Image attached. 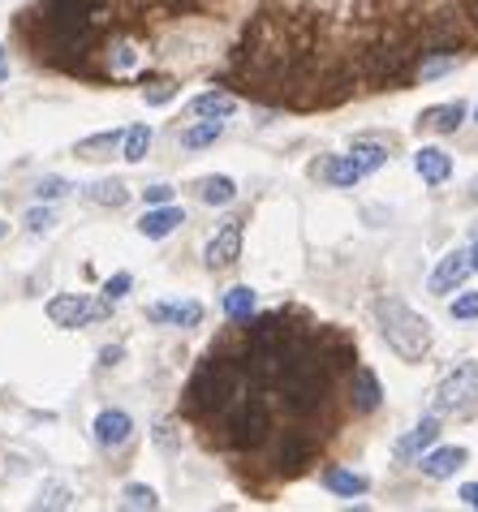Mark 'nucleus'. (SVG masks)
Returning a JSON list of instances; mask_svg holds the SVG:
<instances>
[{"instance_id": "30", "label": "nucleus", "mask_w": 478, "mask_h": 512, "mask_svg": "<svg viewBox=\"0 0 478 512\" xmlns=\"http://www.w3.org/2000/svg\"><path fill=\"white\" fill-rule=\"evenodd\" d=\"M39 508H69L74 504V496H69V487H61V482H52V487H44L39 491V499H35Z\"/></svg>"}, {"instance_id": "32", "label": "nucleus", "mask_w": 478, "mask_h": 512, "mask_svg": "<svg viewBox=\"0 0 478 512\" xmlns=\"http://www.w3.org/2000/svg\"><path fill=\"white\" fill-rule=\"evenodd\" d=\"M448 310H453V319H478V293H457Z\"/></svg>"}, {"instance_id": "2", "label": "nucleus", "mask_w": 478, "mask_h": 512, "mask_svg": "<svg viewBox=\"0 0 478 512\" xmlns=\"http://www.w3.org/2000/svg\"><path fill=\"white\" fill-rule=\"evenodd\" d=\"M246 379H250L246 362H233V358H207V362L194 370L190 392H185V397H190V409H194L198 418H212V413L224 418V409L242 397Z\"/></svg>"}, {"instance_id": "12", "label": "nucleus", "mask_w": 478, "mask_h": 512, "mask_svg": "<svg viewBox=\"0 0 478 512\" xmlns=\"http://www.w3.org/2000/svg\"><path fill=\"white\" fill-rule=\"evenodd\" d=\"M151 323H177V328H198L203 323V306L198 301H155L147 310Z\"/></svg>"}, {"instance_id": "5", "label": "nucleus", "mask_w": 478, "mask_h": 512, "mask_svg": "<svg viewBox=\"0 0 478 512\" xmlns=\"http://www.w3.org/2000/svg\"><path fill=\"white\" fill-rule=\"evenodd\" d=\"M435 405L448 413H465L470 405H478V362H465L444 375V383L435 388Z\"/></svg>"}, {"instance_id": "25", "label": "nucleus", "mask_w": 478, "mask_h": 512, "mask_svg": "<svg viewBox=\"0 0 478 512\" xmlns=\"http://www.w3.org/2000/svg\"><path fill=\"white\" fill-rule=\"evenodd\" d=\"M116 147H121V133L108 130V133H95V138H83V143H78V155H83V160H104V155Z\"/></svg>"}, {"instance_id": "15", "label": "nucleus", "mask_w": 478, "mask_h": 512, "mask_svg": "<svg viewBox=\"0 0 478 512\" xmlns=\"http://www.w3.org/2000/svg\"><path fill=\"white\" fill-rule=\"evenodd\" d=\"M177 224H185V212L182 207H173V202H164V207H151V212L138 220V232L151 237V241H160V237H168Z\"/></svg>"}, {"instance_id": "27", "label": "nucleus", "mask_w": 478, "mask_h": 512, "mask_svg": "<svg viewBox=\"0 0 478 512\" xmlns=\"http://www.w3.org/2000/svg\"><path fill=\"white\" fill-rule=\"evenodd\" d=\"M121 499H125V508H155V504H160V496H155L151 487H143V482H130V487L121 491Z\"/></svg>"}, {"instance_id": "36", "label": "nucleus", "mask_w": 478, "mask_h": 512, "mask_svg": "<svg viewBox=\"0 0 478 512\" xmlns=\"http://www.w3.org/2000/svg\"><path fill=\"white\" fill-rule=\"evenodd\" d=\"M143 199H147V207H164V202H173V185H147L143 190Z\"/></svg>"}, {"instance_id": "13", "label": "nucleus", "mask_w": 478, "mask_h": 512, "mask_svg": "<svg viewBox=\"0 0 478 512\" xmlns=\"http://www.w3.org/2000/svg\"><path fill=\"white\" fill-rule=\"evenodd\" d=\"M465 121V103H435L418 116V133H457Z\"/></svg>"}, {"instance_id": "28", "label": "nucleus", "mask_w": 478, "mask_h": 512, "mask_svg": "<svg viewBox=\"0 0 478 512\" xmlns=\"http://www.w3.org/2000/svg\"><path fill=\"white\" fill-rule=\"evenodd\" d=\"M453 69H457V56H431V61L418 65V78H423V83H435V78H444Z\"/></svg>"}, {"instance_id": "11", "label": "nucleus", "mask_w": 478, "mask_h": 512, "mask_svg": "<svg viewBox=\"0 0 478 512\" xmlns=\"http://www.w3.org/2000/svg\"><path fill=\"white\" fill-rule=\"evenodd\" d=\"M435 439H440V418H435V413H427V418H423V422H418V427H413L410 435L396 444V461H413V457H423V452H427Z\"/></svg>"}, {"instance_id": "22", "label": "nucleus", "mask_w": 478, "mask_h": 512, "mask_svg": "<svg viewBox=\"0 0 478 512\" xmlns=\"http://www.w3.org/2000/svg\"><path fill=\"white\" fill-rule=\"evenodd\" d=\"M224 314H229L233 323H246L250 314H254V289H246V284L229 289L224 293Z\"/></svg>"}, {"instance_id": "19", "label": "nucleus", "mask_w": 478, "mask_h": 512, "mask_svg": "<svg viewBox=\"0 0 478 512\" xmlns=\"http://www.w3.org/2000/svg\"><path fill=\"white\" fill-rule=\"evenodd\" d=\"M190 113L194 116H233L237 113V95H229V91H207V95H198L194 103H190Z\"/></svg>"}, {"instance_id": "38", "label": "nucleus", "mask_w": 478, "mask_h": 512, "mask_svg": "<svg viewBox=\"0 0 478 512\" xmlns=\"http://www.w3.org/2000/svg\"><path fill=\"white\" fill-rule=\"evenodd\" d=\"M116 358H121V349H104V353H99V362H104V366H113Z\"/></svg>"}, {"instance_id": "42", "label": "nucleus", "mask_w": 478, "mask_h": 512, "mask_svg": "<svg viewBox=\"0 0 478 512\" xmlns=\"http://www.w3.org/2000/svg\"><path fill=\"white\" fill-rule=\"evenodd\" d=\"M474 121H478V108H474Z\"/></svg>"}, {"instance_id": "9", "label": "nucleus", "mask_w": 478, "mask_h": 512, "mask_svg": "<svg viewBox=\"0 0 478 512\" xmlns=\"http://www.w3.org/2000/svg\"><path fill=\"white\" fill-rule=\"evenodd\" d=\"M130 435H134V418L125 409H104L95 418V444L99 448H125L130 444Z\"/></svg>"}, {"instance_id": "6", "label": "nucleus", "mask_w": 478, "mask_h": 512, "mask_svg": "<svg viewBox=\"0 0 478 512\" xmlns=\"http://www.w3.org/2000/svg\"><path fill=\"white\" fill-rule=\"evenodd\" d=\"M113 310V301H86L83 293H61V298L48 301V319L56 328H83L91 319H104V314Z\"/></svg>"}, {"instance_id": "39", "label": "nucleus", "mask_w": 478, "mask_h": 512, "mask_svg": "<svg viewBox=\"0 0 478 512\" xmlns=\"http://www.w3.org/2000/svg\"><path fill=\"white\" fill-rule=\"evenodd\" d=\"M9 78V56H5V48H0V83Z\"/></svg>"}, {"instance_id": "1", "label": "nucleus", "mask_w": 478, "mask_h": 512, "mask_svg": "<svg viewBox=\"0 0 478 512\" xmlns=\"http://www.w3.org/2000/svg\"><path fill=\"white\" fill-rule=\"evenodd\" d=\"M276 388H281V397H284V405H289L294 418H311V413H319V409H324V400H328L332 362L314 345L302 340V345L294 349L289 366L281 370Z\"/></svg>"}, {"instance_id": "3", "label": "nucleus", "mask_w": 478, "mask_h": 512, "mask_svg": "<svg viewBox=\"0 0 478 512\" xmlns=\"http://www.w3.org/2000/svg\"><path fill=\"white\" fill-rule=\"evenodd\" d=\"M375 319H380V331L383 340L405 358V362H418L427 358L431 349V323L423 319L418 310H410L401 298H380L375 301Z\"/></svg>"}, {"instance_id": "18", "label": "nucleus", "mask_w": 478, "mask_h": 512, "mask_svg": "<svg viewBox=\"0 0 478 512\" xmlns=\"http://www.w3.org/2000/svg\"><path fill=\"white\" fill-rule=\"evenodd\" d=\"M324 487H328L332 496H366V487L371 482L363 478V474H354V469H341V465H332V469H324Z\"/></svg>"}, {"instance_id": "7", "label": "nucleus", "mask_w": 478, "mask_h": 512, "mask_svg": "<svg viewBox=\"0 0 478 512\" xmlns=\"http://www.w3.org/2000/svg\"><path fill=\"white\" fill-rule=\"evenodd\" d=\"M242 224L246 220H229V224H220L212 241H207V267L220 271V267H233L242 259Z\"/></svg>"}, {"instance_id": "8", "label": "nucleus", "mask_w": 478, "mask_h": 512, "mask_svg": "<svg viewBox=\"0 0 478 512\" xmlns=\"http://www.w3.org/2000/svg\"><path fill=\"white\" fill-rule=\"evenodd\" d=\"M470 271H474V263H470V250H453V254H444L440 267H435V276H431V293H457Z\"/></svg>"}, {"instance_id": "16", "label": "nucleus", "mask_w": 478, "mask_h": 512, "mask_svg": "<svg viewBox=\"0 0 478 512\" xmlns=\"http://www.w3.org/2000/svg\"><path fill=\"white\" fill-rule=\"evenodd\" d=\"M465 461H470V452H465V448H435V452L423 457V474L435 478V482H444V478H453Z\"/></svg>"}, {"instance_id": "23", "label": "nucleus", "mask_w": 478, "mask_h": 512, "mask_svg": "<svg viewBox=\"0 0 478 512\" xmlns=\"http://www.w3.org/2000/svg\"><path fill=\"white\" fill-rule=\"evenodd\" d=\"M220 133H224V121H220V116H203V125L185 130V133H182V143H185L190 151H198V147H212Z\"/></svg>"}, {"instance_id": "33", "label": "nucleus", "mask_w": 478, "mask_h": 512, "mask_svg": "<svg viewBox=\"0 0 478 512\" xmlns=\"http://www.w3.org/2000/svg\"><path fill=\"white\" fill-rule=\"evenodd\" d=\"M130 284H134L130 271H121V276H113V281L104 284V301H121L125 293H130Z\"/></svg>"}, {"instance_id": "26", "label": "nucleus", "mask_w": 478, "mask_h": 512, "mask_svg": "<svg viewBox=\"0 0 478 512\" xmlns=\"http://www.w3.org/2000/svg\"><path fill=\"white\" fill-rule=\"evenodd\" d=\"M349 160L363 168V172H375V168L388 164V147H375V143H358V147L349 151Z\"/></svg>"}, {"instance_id": "4", "label": "nucleus", "mask_w": 478, "mask_h": 512, "mask_svg": "<svg viewBox=\"0 0 478 512\" xmlns=\"http://www.w3.org/2000/svg\"><path fill=\"white\" fill-rule=\"evenodd\" d=\"M272 435V409L264 397H237L224 409V439L237 452H259Z\"/></svg>"}, {"instance_id": "40", "label": "nucleus", "mask_w": 478, "mask_h": 512, "mask_svg": "<svg viewBox=\"0 0 478 512\" xmlns=\"http://www.w3.org/2000/svg\"><path fill=\"white\" fill-rule=\"evenodd\" d=\"M470 263H474V271H478V241L470 246Z\"/></svg>"}, {"instance_id": "10", "label": "nucleus", "mask_w": 478, "mask_h": 512, "mask_svg": "<svg viewBox=\"0 0 478 512\" xmlns=\"http://www.w3.org/2000/svg\"><path fill=\"white\" fill-rule=\"evenodd\" d=\"M349 400H354V409H358V413H375V409H380L383 392H380V379H375V370H371V366H358V370H354V379H349Z\"/></svg>"}, {"instance_id": "20", "label": "nucleus", "mask_w": 478, "mask_h": 512, "mask_svg": "<svg viewBox=\"0 0 478 512\" xmlns=\"http://www.w3.org/2000/svg\"><path fill=\"white\" fill-rule=\"evenodd\" d=\"M198 199L212 202V207H229L237 199V182L233 177H203L198 182Z\"/></svg>"}, {"instance_id": "14", "label": "nucleus", "mask_w": 478, "mask_h": 512, "mask_svg": "<svg viewBox=\"0 0 478 512\" xmlns=\"http://www.w3.org/2000/svg\"><path fill=\"white\" fill-rule=\"evenodd\" d=\"M413 168H418V177L427 185H444L448 177H453V155L440 147H423L413 155Z\"/></svg>"}, {"instance_id": "41", "label": "nucleus", "mask_w": 478, "mask_h": 512, "mask_svg": "<svg viewBox=\"0 0 478 512\" xmlns=\"http://www.w3.org/2000/svg\"><path fill=\"white\" fill-rule=\"evenodd\" d=\"M0 237H5V220H0Z\"/></svg>"}, {"instance_id": "17", "label": "nucleus", "mask_w": 478, "mask_h": 512, "mask_svg": "<svg viewBox=\"0 0 478 512\" xmlns=\"http://www.w3.org/2000/svg\"><path fill=\"white\" fill-rule=\"evenodd\" d=\"M311 457V439L306 435H284V444L276 448V469L281 474H297L302 465Z\"/></svg>"}, {"instance_id": "35", "label": "nucleus", "mask_w": 478, "mask_h": 512, "mask_svg": "<svg viewBox=\"0 0 478 512\" xmlns=\"http://www.w3.org/2000/svg\"><path fill=\"white\" fill-rule=\"evenodd\" d=\"M168 100H177V83H155V86H147V103H168Z\"/></svg>"}, {"instance_id": "21", "label": "nucleus", "mask_w": 478, "mask_h": 512, "mask_svg": "<svg viewBox=\"0 0 478 512\" xmlns=\"http://www.w3.org/2000/svg\"><path fill=\"white\" fill-rule=\"evenodd\" d=\"M86 199L95 202V207H125L130 202V190H125V182H95V185H86Z\"/></svg>"}, {"instance_id": "37", "label": "nucleus", "mask_w": 478, "mask_h": 512, "mask_svg": "<svg viewBox=\"0 0 478 512\" xmlns=\"http://www.w3.org/2000/svg\"><path fill=\"white\" fill-rule=\"evenodd\" d=\"M462 499H465V508H478V482H465V487H462Z\"/></svg>"}, {"instance_id": "29", "label": "nucleus", "mask_w": 478, "mask_h": 512, "mask_svg": "<svg viewBox=\"0 0 478 512\" xmlns=\"http://www.w3.org/2000/svg\"><path fill=\"white\" fill-rule=\"evenodd\" d=\"M108 61H113V74H125V69L138 65V52H134V44H125V39H116L113 52H108Z\"/></svg>"}, {"instance_id": "24", "label": "nucleus", "mask_w": 478, "mask_h": 512, "mask_svg": "<svg viewBox=\"0 0 478 512\" xmlns=\"http://www.w3.org/2000/svg\"><path fill=\"white\" fill-rule=\"evenodd\" d=\"M147 151H151V125H130L121 155H125L130 164H143V160H147Z\"/></svg>"}, {"instance_id": "31", "label": "nucleus", "mask_w": 478, "mask_h": 512, "mask_svg": "<svg viewBox=\"0 0 478 512\" xmlns=\"http://www.w3.org/2000/svg\"><path fill=\"white\" fill-rule=\"evenodd\" d=\"M69 190H74V185H69L65 177H44V182L35 185V194H39V199H48V202L52 199H65Z\"/></svg>"}, {"instance_id": "34", "label": "nucleus", "mask_w": 478, "mask_h": 512, "mask_svg": "<svg viewBox=\"0 0 478 512\" xmlns=\"http://www.w3.org/2000/svg\"><path fill=\"white\" fill-rule=\"evenodd\" d=\"M52 224H56V215H52L48 207H35V212H26V229H31V232H48Z\"/></svg>"}]
</instances>
